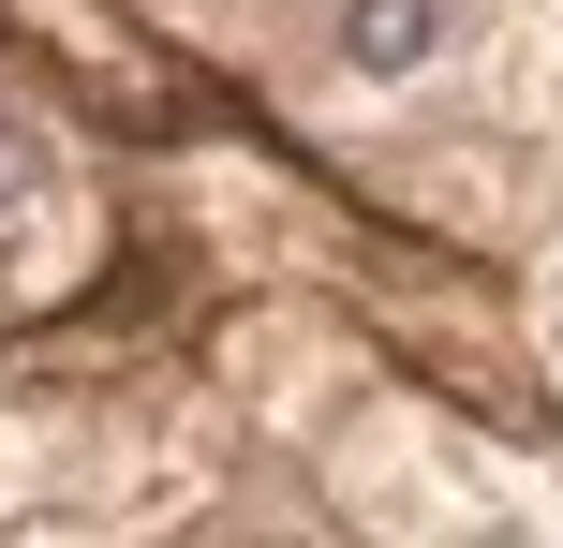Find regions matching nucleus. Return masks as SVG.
I'll use <instances>...</instances> for the list:
<instances>
[{
    "mask_svg": "<svg viewBox=\"0 0 563 548\" xmlns=\"http://www.w3.org/2000/svg\"><path fill=\"white\" fill-rule=\"evenodd\" d=\"M460 45V0H341V75L356 89H416Z\"/></svg>",
    "mask_w": 563,
    "mask_h": 548,
    "instance_id": "obj_1",
    "label": "nucleus"
},
{
    "mask_svg": "<svg viewBox=\"0 0 563 548\" xmlns=\"http://www.w3.org/2000/svg\"><path fill=\"white\" fill-rule=\"evenodd\" d=\"M59 193V164H45V134H30L15 104H0V223H30V208Z\"/></svg>",
    "mask_w": 563,
    "mask_h": 548,
    "instance_id": "obj_2",
    "label": "nucleus"
}]
</instances>
